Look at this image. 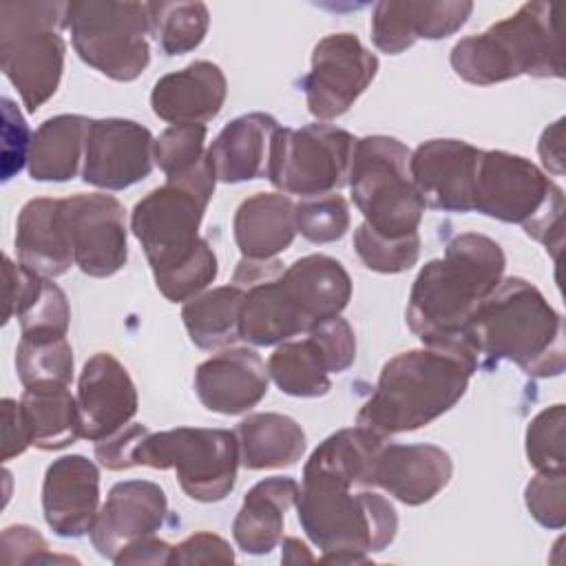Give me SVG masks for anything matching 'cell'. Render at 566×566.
I'll return each mask as SVG.
<instances>
[{
  "mask_svg": "<svg viewBox=\"0 0 566 566\" xmlns=\"http://www.w3.org/2000/svg\"><path fill=\"white\" fill-rule=\"evenodd\" d=\"M506 256L497 241L478 232L453 237L442 259L424 263L411 285L407 325L424 347L447 349L480 365L471 321L504 279Z\"/></svg>",
  "mask_w": 566,
  "mask_h": 566,
  "instance_id": "cell-1",
  "label": "cell"
},
{
  "mask_svg": "<svg viewBox=\"0 0 566 566\" xmlns=\"http://www.w3.org/2000/svg\"><path fill=\"white\" fill-rule=\"evenodd\" d=\"M475 369L478 363L447 349L400 352L382 365L356 424L382 438L427 427L464 396Z\"/></svg>",
  "mask_w": 566,
  "mask_h": 566,
  "instance_id": "cell-2",
  "label": "cell"
},
{
  "mask_svg": "<svg viewBox=\"0 0 566 566\" xmlns=\"http://www.w3.org/2000/svg\"><path fill=\"white\" fill-rule=\"evenodd\" d=\"M471 343L480 358L511 360L535 378L559 376L566 367L562 314L520 276L502 279L480 303L471 321Z\"/></svg>",
  "mask_w": 566,
  "mask_h": 566,
  "instance_id": "cell-3",
  "label": "cell"
},
{
  "mask_svg": "<svg viewBox=\"0 0 566 566\" xmlns=\"http://www.w3.org/2000/svg\"><path fill=\"white\" fill-rule=\"evenodd\" d=\"M296 513L327 564H369V553L385 551L398 531V515L387 497L374 491L352 493V484L323 473H303Z\"/></svg>",
  "mask_w": 566,
  "mask_h": 566,
  "instance_id": "cell-4",
  "label": "cell"
},
{
  "mask_svg": "<svg viewBox=\"0 0 566 566\" xmlns=\"http://www.w3.org/2000/svg\"><path fill=\"white\" fill-rule=\"evenodd\" d=\"M449 62L458 77L475 86L500 84L520 75L564 77L557 7L526 2L478 35L458 40Z\"/></svg>",
  "mask_w": 566,
  "mask_h": 566,
  "instance_id": "cell-5",
  "label": "cell"
},
{
  "mask_svg": "<svg viewBox=\"0 0 566 566\" xmlns=\"http://www.w3.org/2000/svg\"><path fill=\"white\" fill-rule=\"evenodd\" d=\"M473 210L504 221L542 243L553 259L564 245V190L531 159L506 150H482Z\"/></svg>",
  "mask_w": 566,
  "mask_h": 566,
  "instance_id": "cell-6",
  "label": "cell"
},
{
  "mask_svg": "<svg viewBox=\"0 0 566 566\" xmlns=\"http://www.w3.org/2000/svg\"><path fill=\"white\" fill-rule=\"evenodd\" d=\"M217 177L208 157L192 170L166 179L142 197L130 212V230L142 243L153 276H164L190 261L206 239L199 237Z\"/></svg>",
  "mask_w": 566,
  "mask_h": 566,
  "instance_id": "cell-7",
  "label": "cell"
},
{
  "mask_svg": "<svg viewBox=\"0 0 566 566\" xmlns=\"http://www.w3.org/2000/svg\"><path fill=\"white\" fill-rule=\"evenodd\" d=\"M69 2H2L0 66L29 113L49 102L62 80Z\"/></svg>",
  "mask_w": 566,
  "mask_h": 566,
  "instance_id": "cell-8",
  "label": "cell"
},
{
  "mask_svg": "<svg viewBox=\"0 0 566 566\" xmlns=\"http://www.w3.org/2000/svg\"><path fill=\"white\" fill-rule=\"evenodd\" d=\"M411 150L396 137L367 135L356 139L349 190L365 223L385 237L418 232L424 199L409 175Z\"/></svg>",
  "mask_w": 566,
  "mask_h": 566,
  "instance_id": "cell-9",
  "label": "cell"
},
{
  "mask_svg": "<svg viewBox=\"0 0 566 566\" xmlns=\"http://www.w3.org/2000/svg\"><path fill=\"white\" fill-rule=\"evenodd\" d=\"M239 440L228 429L177 427L146 431L133 447L128 469H175L181 491L197 502H219L234 489Z\"/></svg>",
  "mask_w": 566,
  "mask_h": 566,
  "instance_id": "cell-10",
  "label": "cell"
},
{
  "mask_svg": "<svg viewBox=\"0 0 566 566\" xmlns=\"http://www.w3.org/2000/svg\"><path fill=\"white\" fill-rule=\"evenodd\" d=\"M66 29L80 60L115 82L137 80L150 62L148 2H69Z\"/></svg>",
  "mask_w": 566,
  "mask_h": 566,
  "instance_id": "cell-11",
  "label": "cell"
},
{
  "mask_svg": "<svg viewBox=\"0 0 566 566\" xmlns=\"http://www.w3.org/2000/svg\"><path fill=\"white\" fill-rule=\"evenodd\" d=\"M356 137L327 122L276 128L270 139L265 177L283 195L336 192L349 181Z\"/></svg>",
  "mask_w": 566,
  "mask_h": 566,
  "instance_id": "cell-12",
  "label": "cell"
},
{
  "mask_svg": "<svg viewBox=\"0 0 566 566\" xmlns=\"http://www.w3.org/2000/svg\"><path fill=\"white\" fill-rule=\"evenodd\" d=\"M378 73V57L354 33H332L316 42L303 77L307 111L329 122L347 113Z\"/></svg>",
  "mask_w": 566,
  "mask_h": 566,
  "instance_id": "cell-13",
  "label": "cell"
},
{
  "mask_svg": "<svg viewBox=\"0 0 566 566\" xmlns=\"http://www.w3.org/2000/svg\"><path fill=\"white\" fill-rule=\"evenodd\" d=\"M62 214L73 245L75 265L95 279L119 272L128 259L126 210L104 192H80L62 199Z\"/></svg>",
  "mask_w": 566,
  "mask_h": 566,
  "instance_id": "cell-14",
  "label": "cell"
},
{
  "mask_svg": "<svg viewBox=\"0 0 566 566\" xmlns=\"http://www.w3.org/2000/svg\"><path fill=\"white\" fill-rule=\"evenodd\" d=\"M279 259H245L234 268L232 283L243 290L239 336L254 347H270L307 334V325L290 303L281 283Z\"/></svg>",
  "mask_w": 566,
  "mask_h": 566,
  "instance_id": "cell-15",
  "label": "cell"
},
{
  "mask_svg": "<svg viewBox=\"0 0 566 566\" xmlns=\"http://www.w3.org/2000/svg\"><path fill=\"white\" fill-rule=\"evenodd\" d=\"M153 146L150 130L133 119H91L82 179L104 190L130 188L150 175L155 166Z\"/></svg>",
  "mask_w": 566,
  "mask_h": 566,
  "instance_id": "cell-16",
  "label": "cell"
},
{
  "mask_svg": "<svg viewBox=\"0 0 566 566\" xmlns=\"http://www.w3.org/2000/svg\"><path fill=\"white\" fill-rule=\"evenodd\" d=\"M482 150L464 139H429L409 157V175L424 206L444 212H471Z\"/></svg>",
  "mask_w": 566,
  "mask_h": 566,
  "instance_id": "cell-17",
  "label": "cell"
},
{
  "mask_svg": "<svg viewBox=\"0 0 566 566\" xmlns=\"http://www.w3.org/2000/svg\"><path fill=\"white\" fill-rule=\"evenodd\" d=\"M75 400L82 438L91 442H99L130 424L139 405L128 369L108 352H97L84 363Z\"/></svg>",
  "mask_w": 566,
  "mask_h": 566,
  "instance_id": "cell-18",
  "label": "cell"
},
{
  "mask_svg": "<svg viewBox=\"0 0 566 566\" xmlns=\"http://www.w3.org/2000/svg\"><path fill=\"white\" fill-rule=\"evenodd\" d=\"M168 500L159 484L150 480H124L117 482L88 531L95 551L115 559L128 544L155 535L166 522Z\"/></svg>",
  "mask_w": 566,
  "mask_h": 566,
  "instance_id": "cell-19",
  "label": "cell"
},
{
  "mask_svg": "<svg viewBox=\"0 0 566 566\" xmlns=\"http://www.w3.org/2000/svg\"><path fill=\"white\" fill-rule=\"evenodd\" d=\"M42 511L55 535H86L99 513L97 464L80 453L53 460L42 482Z\"/></svg>",
  "mask_w": 566,
  "mask_h": 566,
  "instance_id": "cell-20",
  "label": "cell"
},
{
  "mask_svg": "<svg viewBox=\"0 0 566 566\" xmlns=\"http://www.w3.org/2000/svg\"><path fill=\"white\" fill-rule=\"evenodd\" d=\"M453 475L451 455L436 444H398L387 442L380 447L369 486H378L407 506H420L433 500Z\"/></svg>",
  "mask_w": 566,
  "mask_h": 566,
  "instance_id": "cell-21",
  "label": "cell"
},
{
  "mask_svg": "<svg viewBox=\"0 0 566 566\" xmlns=\"http://www.w3.org/2000/svg\"><path fill=\"white\" fill-rule=\"evenodd\" d=\"M270 374L250 347H226L195 371V394L214 413L239 416L256 407L268 394Z\"/></svg>",
  "mask_w": 566,
  "mask_h": 566,
  "instance_id": "cell-22",
  "label": "cell"
},
{
  "mask_svg": "<svg viewBox=\"0 0 566 566\" xmlns=\"http://www.w3.org/2000/svg\"><path fill=\"white\" fill-rule=\"evenodd\" d=\"M473 11L469 0L447 2H376L371 13V40L376 49L398 55L418 40H442L464 27Z\"/></svg>",
  "mask_w": 566,
  "mask_h": 566,
  "instance_id": "cell-23",
  "label": "cell"
},
{
  "mask_svg": "<svg viewBox=\"0 0 566 566\" xmlns=\"http://www.w3.org/2000/svg\"><path fill=\"white\" fill-rule=\"evenodd\" d=\"M228 95L223 71L197 60L159 77L150 93L153 113L168 124H206L219 115Z\"/></svg>",
  "mask_w": 566,
  "mask_h": 566,
  "instance_id": "cell-24",
  "label": "cell"
},
{
  "mask_svg": "<svg viewBox=\"0 0 566 566\" xmlns=\"http://www.w3.org/2000/svg\"><path fill=\"white\" fill-rule=\"evenodd\" d=\"M18 263L55 279L75 263L73 245L62 214V199L38 197L22 206L15 221Z\"/></svg>",
  "mask_w": 566,
  "mask_h": 566,
  "instance_id": "cell-25",
  "label": "cell"
},
{
  "mask_svg": "<svg viewBox=\"0 0 566 566\" xmlns=\"http://www.w3.org/2000/svg\"><path fill=\"white\" fill-rule=\"evenodd\" d=\"M281 283L307 329L338 316L352 298V279L340 261L327 254H307L290 263Z\"/></svg>",
  "mask_w": 566,
  "mask_h": 566,
  "instance_id": "cell-26",
  "label": "cell"
},
{
  "mask_svg": "<svg viewBox=\"0 0 566 566\" xmlns=\"http://www.w3.org/2000/svg\"><path fill=\"white\" fill-rule=\"evenodd\" d=\"M276 128L279 122L268 113H245L226 124L206 150L217 181L241 184L263 177Z\"/></svg>",
  "mask_w": 566,
  "mask_h": 566,
  "instance_id": "cell-27",
  "label": "cell"
},
{
  "mask_svg": "<svg viewBox=\"0 0 566 566\" xmlns=\"http://www.w3.org/2000/svg\"><path fill=\"white\" fill-rule=\"evenodd\" d=\"M301 484L285 475L256 482L243 497L232 522L237 546L250 555H265L283 539L285 513L296 504Z\"/></svg>",
  "mask_w": 566,
  "mask_h": 566,
  "instance_id": "cell-28",
  "label": "cell"
},
{
  "mask_svg": "<svg viewBox=\"0 0 566 566\" xmlns=\"http://www.w3.org/2000/svg\"><path fill=\"white\" fill-rule=\"evenodd\" d=\"M232 232L241 256L276 259L296 237L294 201L283 192H256L237 208Z\"/></svg>",
  "mask_w": 566,
  "mask_h": 566,
  "instance_id": "cell-29",
  "label": "cell"
},
{
  "mask_svg": "<svg viewBox=\"0 0 566 566\" xmlns=\"http://www.w3.org/2000/svg\"><path fill=\"white\" fill-rule=\"evenodd\" d=\"M234 433L239 440V462L250 471L292 467L307 449L303 427L283 413H250Z\"/></svg>",
  "mask_w": 566,
  "mask_h": 566,
  "instance_id": "cell-30",
  "label": "cell"
},
{
  "mask_svg": "<svg viewBox=\"0 0 566 566\" xmlns=\"http://www.w3.org/2000/svg\"><path fill=\"white\" fill-rule=\"evenodd\" d=\"M91 119L84 115H55L44 119L31 137L29 175L35 181H69L84 161Z\"/></svg>",
  "mask_w": 566,
  "mask_h": 566,
  "instance_id": "cell-31",
  "label": "cell"
},
{
  "mask_svg": "<svg viewBox=\"0 0 566 566\" xmlns=\"http://www.w3.org/2000/svg\"><path fill=\"white\" fill-rule=\"evenodd\" d=\"M31 442L42 451H57L82 438L77 400L69 385L38 382L24 387L20 396Z\"/></svg>",
  "mask_w": 566,
  "mask_h": 566,
  "instance_id": "cell-32",
  "label": "cell"
},
{
  "mask_svg": "<svg viewBox=\"0 0 566 566\" xmlns=\"http://www.w3.org/2000/svg\"><path fill=\"white\" fill-rule=\"evenodd\" d=\"M387 438L367 427H347L327 436L310 455L303 473H323L352 486H369L374 460Z\"/></svg>",
  "mask_w": 566,
  "mask_h": 566,
  "instance_id": "cell-33",
  "label": "cell"
},
{
  "mask_svg": "<svg viewBox=\"0 0 566 566\" xmlns=\"http://www.w3.org/2000/svg\"><path fill=\"white\" fill-rule=\"evenodd\" d=\"M243 290L234 283L206 290L181 307L184 327L199 349L232 347L239 336Z\"/></svg>",
  "mask_w": 566,
  "mask_h": 566,
  "instance_id": "cell-34",
  "label": "cell"
},
{
  "mask_svg": "<svg viewBox=\"0 0 566 566\" xmlns=\"http://www.w3.org/2000/svg\"><path fill=\"white\" fill-rule=\"evenodd\" d=\"M268 374L283 394L296 398H316L332 389L325 356L310 334L279 343L268 358Z\"/></svg>",
  "mask_w": 566,
  "mask_h": 566,
  "instance_id": "cell-35",
  "label": "cell"
},
{
  "mask_svg": "<svg viewBox=\"0 0 566 566\" xmlns=\"http://www.w3.org/2000/svg\"><path fill=\"white\" fill-rule=\"evenodd\" d=\"M15 371L24 387L73 380V347L64 334H22L15 347Z\"/></svg>",
  "mask_w": 566,
  "mask_h": 566,
  "instance_id": "cell-36",
  "label": "cell"
},
{
  "mask_svg": "<svg viewBox=\"0 0 566 566\" xmlns=\"http://www.w3.org/2000/svg\"><path fill=\"white\" fill-rule=\"evenodd\" d=\"M150 35L166 55L197 49L208 31L210 11L203 2H148Z\"/></svg>",
  "mask_w": 566,
  "mask_h": 566,
  "instance_id": "cell-37",
  "label": "cell"
},
{
  "mask_svg": "<svg viewBox=\"0 0 566 566\" xmlns=\"http://www.w3.org/2000/svg\"><path fill=\"white\" fill-rule=\"evenodd\" d=\"M354 250L365 268L380 274H400L416 265L420 256V237L418 232L396 239L385 237L363 221L354 230Z\"/></svg>",
  "mask_w": 566,
  "mask_h": 566,
  "instance_id": "cell-38",
  "label": "cell"
},
{
  "mask_svg": "<svg viewBox=\"0 0 566 566\" xmlns=\"http://www.w3.org/2000/svg\"><path fill=\"white\" fill-rule=\"evenodd\" d=\"M296 210V232L312 243H332L347 234L352 217L349 206L343 195L327 192L303 197L294 203Z\"/></svg>",
  "mask_w": 566,
  "mask_h": 566,
  "instance_id": "cell-39",
  "label": "cell"
},
{
  "mask_svg": "<svg viewBox=\"0 0 566 566\" xmlns=\"http://www.w3.org/2000/svg\"><path fill=\"white\" fill-rule=\"evenodd\" d=\"M153 157L166 179L192 170L206 157V124H170L155 139Z\"/></svg>",
  "mask_w": 566,
  "mask_h": 566,
  "instance_id": "cell-40",
  "label": "cell"
},
{
  "mask_svg": "<svg viewBox=\"0 0 566 566\" xmlns=\"http://www.w3.org/2000/svg\"><path fill=\"white\" fill-rule=\"evenodd\" d=\"M564 420L562 402L542 409L526 427V458L535 471H564Z\"/></svg>",
  "mask_w": 566,
  "mask_h": 566,
  "instance_id": "cell-41",
  "label": "cell"
},
{
  "mask_svg": "<svg viewBox=\"0 0 566 566\" xmlns=\"http://www.w3.org/2000/svg\"><path fill=\"white\" fill-rule=\"evenodd\" d=\"M217 254L206 241L190 261L164 276H157L155 285L170 303H186L192 296L201 294L217 279Z\"/></svg>",
  "mask_w": 566,
  "mask_h": 566,
  "instance_id": "cell-42",
  "label": "cell"
},
{
  "mask_svg": "<svg viewBox=\"0 0 566 566\" xmlns=\"http://www.w3.org/2000/svg\"><path fill=\"white\" fill-rule=\"evenodd\" d=\"M524 502L531 517L546 528L566 524V480L564 471H537L524 489Z\"/></svg>",
  "mask_w": 566,
  "mask_h": 566,
  "instance_id": "cell-43",
  "label": "cell"
},
{
  "mask_svg": "<svg viewBox=\"0 0 566 566\" xmlns=\"http://www.w3.org/2000/svg\"><path fill=\"white\" fill-rule=\"evenodd\" d=\"M71 307L64 290L44 276L42 294L38 301L20 316L22 334H64L69 332Z\"/></svg>",
  "mask_w": 566,
  "mask_h": 566,
  "instance_id": "cell-44",
  "label": "cell"
},
{
  "mask_svg": "<svg viewBox=\"0 0 566 566\" xmlns=\"http://www.w3.org/2000/svg\"><path fill=\"white\" fill-rule=\"evenodd\" d=\"M2 564H71L77 562L69 555H55L49 551L46 539L27 524H13L2 531L0 537Z\"/></svg>",
  "mask_w": 566,
  "mask_h": 566,
  "instance_id": "cell-45",
  "label": "cell"
},
{
  "mask_svg": "<svg viewBox=\"0 0 566 566\" xmlns=\"http://www.w3.org/2000/svg\"><path fill=\"white\" fill-rule=\"evenodd\" d=\"M314 343L321 347L329 374L345 371L356 358V336L352 325L338 314L327 321H321L307 332Z\"/></svg>",
  "mask_w": 566,
  "mask_h": 566,
  "instance_id": "cell-46",
  "label": "cell"
},
{
  "mask_svg": "<svg viewBox=\"0 0 566 566\" xmlns=\"http://www.w3.org/2000/svg\"><path fill=\"white\" fill-rule=\"evenodd\" d=\"M4 323H9L13 316H22L42 294L44 276L29 270L22 263L11 261V256H4Z\"/></svg>",
  "mask_w": 566,
  "mask_h": 566,
  "instance_id": "cell-47",
  "label": "cell"
},
{
  "mask_svg": "<svg viewBox=\"0 0 566 566\" xmlns=\"http://www.w3.org/2000/svg\"><path fill=\"white\" fill-rule=\"evenodd\" d=\"M2 111H4V130H2V179H11L13 172H20V168L29 161V148L31 137L29 126L22 119L20 111L9 97H2Z\"/></svg>",
  "mask_w": 566,
  "mask_h": 566,
  "instance_id": "cell-48",
  "label": "cell"
},
{
  "mask_svg": "<svg viewBox=\"0 0 566 566\" xmlns=\"http://www.w3.org/2000/svg\"><path fill=\"white\" fill-rule=\"evenodd\" d=\"M234 553L230 544L208 531L192 533L177 546H172L170 564H232Z\"/></svg>",
  "mask_w": 566,
  "mask_h": 566,
  "instance_id": "cell-49",
  "label": "cell"
},
{
  "mask_svg": "<svg viewBox=\"0 0 566 566\" xmlns=\"http://www.w3.org/2000/svg\"><path fill=\"white\" fill-rule=\"evenodd\" d=\"M31 442V429L24 418L20 400L4 398L2 400V462H9L22 455Z\"/></svg>",
  "mask_w": 566,
  "mask_h": 566,
  "instance_id": "cell-50",
  "label": "cell"
},
{
  "mask_svg": "<svg viewBox=\"0 0 566 566\" xmlns=\"http://www.w3.org/2000/svg\"><path fill=\"white\" fill-rule=\"evenodd\" d=\"M170 555H172V546L155 535L142 537L133 544H128L126 548H122L117 553V557L113 559V564L122 566V564H170Z\"/></svg>",
  "mask_w": 566,
  "mask_h": 566,
  "instance_id": "cell-51",
  "label": "cell"
},
{
  "mask_svg": "<svg viewBox=\"0 0 566 566\" xmlns=\"http://www.w3.org/2000/svg\"><path fill=\"white\" fill-rule=\"evenodd\" d=\"M537 153L542 166L553 175H564V117L548 124L539 137Z\"/></svg>",
  "mask_w": 566,
  "mask_h": 566,
  "instance_id": "cell-52",
  "label": "cell"
},
{
  "mask_svg": "<svg viewBox=\"0 0 566 566\" xmlns=\"http://www.w3.org/2000/svg\"><path fill=\"white\" fill-rule=\"evenodd\" d=\"M281 562H285V564H298V562H314V557H312V553L305 548V544H301L296 537H285V539H283Z\"/></svg>",
  "mask_w": 566,
  "mask_h": 566,
  "instance_id": "cell-53",
  "label": "cell"
}]
</instances>
